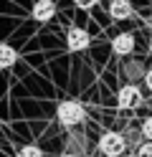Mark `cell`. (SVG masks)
I'll return each instance as SVG.
<instances>
[{
	"label": "cell",
	"mask_w": 152,
	"mask_h": 157,
	"mask_svg": "<svg viewBox=\"0 0 152 157\" xmlns=\"http://www.w3.org/2000/svg\"><path fill=\"white\" fill-rule=\"evenodd\" d=\"M53 15H56V3L53 0H36L33 8H30V18L36 23H48Z\"/></svg>",
	"instance_id": "obj_5"
},
{
	"label": "cell",
	"mask_w": 152,
	"mask_h": 157,
	"mask_svg": "<svg viewBox=\"0 0 152 157\" xmlns=\"http://www.w3.org/2000/svg\"><path fill=\"white\" fill-rule=\"evenodd\" d=\"M89 46H91L89 31H84V28H79V25H71L66 31V48H68V51L81 53V51H86Z\"/></svg>",
	"instance_id": "obj_4"
},
{
	"label": "cell",
	"mask_w": 152,
	"mask_h": 157,
	"mask_svg": "<svg viewBox=\"0 0 152 157\" xmlns=\"http://www.w3.org/2000/svg\"><path fill=\"white\" fill-rule=\"evenodd\" d=\"M142 157H152V140H145V142H142L139 144V150H137Z\"/></svg>",
	"instance_id": "obj_13"
},
{
	"label": "cell",
	"mask_w": 152,
	"mask_h": 157,
	"mask_svg": "<svg viewBox=\"0 0 152 157\" xmlns=\"http://www.w3.org/2000/svg\"><path fill=\"white\" fill-rule=\"evenodd\" d=\"M134 43H137L134 36L122 31V33H117L114 38H111V51H114L117 56H129L132 51H134Z\"/></svg>",
	"instance_id": "obj_6"
},
{
	"label": "cell",
	"mask_w": 152,
	"mask_h": 157,
	"mask_svg": "<svg viewBox=\"0 0 152 157\" xmlns=\"http://www.w3.org/2000/svg\"><path fill=\"white\" fill-rule=\"evenodd\" d=\"M139 68H142V66H139L137 61H132V63H127V66H124V74L132 78V81H134L137 76H142V78H145V71H139Z\"/></svg>",
	"instance_id": "obj_10"
},
{
	"label": "cell",
	"mask_w": 152,
	"mask_h": 157,
	"mask_svg": "<svg viewBox=\"0 0 152 157\" xmlns=\"http://www.w3.org/2000/svg\"><path fill=\"white\" fill-rule=\"evenodd\" d=\"M99 152L104 157H122L127 155V140L122 132H104L99 137Z\"/></svg>",
	"instance_id": "obj_2"
},
{
	"label": "cell",
	"mask_w": 152,
	"mask_h": 157,
	"mask_svg": "<svg viewBox=\"0 0 152 157\" xmlns=\"http://www.w3.org/2000/svg\"><path fill=\"white\" fill-rule=\"evenodd\" d=\"M18 61V51L10 43H0V68H13Z\"/></svg>",
	"instance_id": "obj_8"
},
{
	"label": "cell",
	"mask_w": 152,
	"mask_h": 157,
	"mask_svg": "<svg viewBox=\"0 0 152 157\" xmlns=\"http://www.w3.org/2000/svg\"><path fill=\"white\" fill-rule=\"evenodd\" d=\"M145 86L152 91V68H147V71H145Z\"/></svg>",
	"instance_id": "obj_14"
},
{
	"label": "cell",
	"mask_w": 152,
	"mask_h": 157,
	"mask_svg": "<svg viewBox=\"0 0 152 157\" xmlns=\"http://www.w3.org/2000/svg\"><path fill=\"white\" fill-rule=\"evenodd\" d=\"M56 119L61 127H66V129H74V127H79L81 122L86 119V109H84V104L76 101V99H66V101H61L56 106Z\"/></svg>",
	"instance_id": "obj_1"
},
{
	"label": "cell",
	"mask_w": 152,
	"mask_h": 157,
	"mask_svg": "<svg viewBox=\"0 0 152 157\" xmlns=\"http://www.w3.org/2000/svg\"><path fill=\"white\" fill-rule=\"evenodd\" d=\"M15 157H43V150L36 147V144H25V147H20V150H18Z\"/></svg>",
	"instance_id": "obj_9"
},
{
	"label": "cell",
	"mask_w": 152,
	"mask_h": 157,
	"mask_svg": "<svg viewBox=\"0 0 152 157\" xmlns=\"http://www.w3.org/2000/svg\"><path fill=\"white\" fill-rule=\"evenodd\" d=\"M117 104H119V109H137V106L142 104V91H139V86H137L134 81L124 84V86L117 91Z\"/></svg>",
	"instance_id": "obj_3"
},
{
	"label": "cell",
	"mask_w": 152,
	"mask_h": 157,
	"mask_svg": "<svg viewBox=\"0 0 152 157\" xmlns=\"http://www.w3.org/2000/svg\"><path fill=\"white\" fill-rule=\"evenodd\" d=\"M122 157H142L139 152H132V155H122Z\"/></svg>",
	"instance_id": "obj_16"
},
{
	"label": "cell",
	"mask_w": 152,
	"mask_h": 157,
	"mask_svg": "<svg viewBox=\"0 0 152 157\" xmlns=\"http://www.w3.org/2000/svg\"><path fill=\"white\" fill-rule=\"evenodd\" d=\"M61 157H81V155H76V152H71V150H68V152H64Z\"/></svg>",
	"instance_id": "obj_15"
},
{
	"label": "cell",
	"mask_w": 152,
	"mask_h": 157,
	"mask_svg": "<svg viewBox=\"0 0 152 157\" xmlns=\"http://www.w3.org/2000/svg\"><path fill=\"white\" fill-rule=\"evenodd\" d=\"M96 3H99V0H74V5L79 8V10H91Z\"/></svg>",
	"instance_id": "obj_12"
},
{
	"label": "cell",
	"mask_w": 152,
	"mask_h": 157,
	"mask_svg": "<svg viewBox=\"0 0 152 157\" xmlns=\"http://www.w3.org/2000/svg\"><path fill=\"white\" fill-rule=\"evenodd\" d=\"M142 137H145V140H152V117H147V119L142 122Z\"/></svg>",
	"instance_id": "obj_11"
},
{
	"label": "cell",
	"mask_w": 152,
	"mask_h": 157,
	"mask_svg": "<svg viewBox=\"0 0 152 157\" xmlns=\"http://www.w3.org/2000/svg\"><path fill=\"white\" fill-rule=\"evenodd\" d=\"M147 48H150V53H152V36H150V43H147Z\"/></svg>",
	"instance_id": "obj_17"
},
{
	"label": "cell",
	"mask_w": 152,
	"mask_h": 157,
	"mask_svg": "<svg viewBox=\"0 0 152 157\" xmlns=\"http://www.w3.org/2000/svg\"><path fill=\"white\" fill-rule=\"evenodd\" d=\"M109 15H111V21H127V18H132L129 0H109Z\"/></svg>",
	"instance_id": "obj_7"
}]
</instances>
